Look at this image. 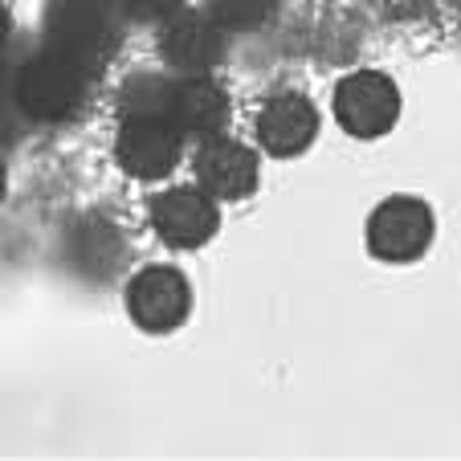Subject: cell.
I'll list each match as a JSON object with an SVG mask.
<instances>
[{"mask_svg": "<svg viewBox=\"0 0 461 461\" xmlns=\"http://www.w3.org/2000/svg\"><path fill=\"white\" fill-rule=\"evenodd\" d=\"M90 70L78 61L61 58L58 50L41 45L33 53H21V66L13 74V106L33 122H66L86 106Z\"/></svg>", "mask_w": 461, "mask_h": 461, "instance_id": "1", "label": "cell"}, {"mask_svg": "<svg viewBox=\"0 0 461 461\" xmlns=\"http://www.w3.org/2000/svg\"><path fill=\"white\" fill-rule=\"evenodd\" d=\"M45 45L95 74L122 41V13L114 0H50L41 21Z\"/></svg>", "mask_w": 461, "mask_h": 461, "instance_id": "2", "label": "cell"}, {"mask_svg": "<svg viewBox=\"0 0 461 461\" xmlns=\"http://www.w3.org/2000/svg\"><path fill=\"white\" fill-rule=\"evenodd\" d=\"M122 172L135 180H159L180 159V135L176 127L156 111H127L119 122V140H114Z\"/></svg>", "mask_w": 461, "mask_h": 461, "instance_id": "3", "label": "cell"}, {"mask_svg": "<svg viewBox=\"0 0 461 461\" xmlns=\"http://www.w3.org/2000/svg\"><path fill=\"white\" fill-rule=\"evenodd\" d=\"M159 114L176 127V135L192 140H212L221 135L229 119V98L209 74H188V78H164L159 82Z\"/></svg>", "mask_w": 461, "mask_h": 461, "instance_id": "4", "label": "cell"}, {"mask_svg": "<svg viewBox=\"0 0 461 461\" xmlns=\"http://www.w3.org/2000/svg\"><path fill=\"white\" fill-rule=\"evenodd\" d=\"M335 119L356 140H375L401 119V90L375 70H356L335 86Z\"/></svg>", "mask_w": 461, "mask_h": 461, "instance_id": "5", "label": "cell"}, {"mask_svg": "<svg viewBox=\"0 0 461 461\" xmlns=\"http://www.w3.org/2000/svg\"><path fill=\"white\" fill-rule=\"evenodd\" d=\"M159 58L172 66L176 78L209 74L225 58V29L209 13L176 9L159 21Z\"/></svg>", "mask_w": 461, "mask_h": 461, "instance_id": "6", "label": "cell"}, {"mask_svg": "<svg viewBox=\"0 0 461 461\" xmlns=\"http://www.w3.org/2000/svg\"><path fill=\"white\" fill-rule=\"evenodd\" d=\"M433 241V212L417 196H392L367 221V249L384 261H412Z\"/></svg>", "mask_w": 461, "mask_h": 461, "instance_id": "7", "label": "cell"}, {"mask_svg": "<svg viewBox=\"0 0 461 461\" xmlns=\"http://www.w3.org/2000/svg\"><path fill=\"white\" fill-rule=\"evenodd\" d=\"M188 306H192V290L184 282V274L172 270V266H148L127 286V311L143 331L156 335L176 331L188 319Z\"/></svg>", "mask_w": 461, "mask_h": 461, "instance_id": "8", "label": "cell"}, {"mask_svg": "<svg viewBox=\"0 0 461 461\" xmlns=\"http://www.w3.org/2000/svg\"><path fill=\"white\" fill-rule=\"evenodd\" d=\"M151 225L176 249H201L221 229V212L204 188H167L151 201Z\"/></svg>", "mask_w": 461, "mask_h": 461, "instance_id": "9", "label": "cell"}, {"mask_svg": "<svg viewBox=\"0 0 461 461\" xmlns=\"http://www.w3.org/2000/svg\"><path fill=\"white\" fill-rule=\"evenodd\" d=\"M192 172L196 184L209 192L212 201H241L258 188V156H253L245 143L225 140V135H212L201 140L196 156H192Z\"/></svg>", "mask_w": 461, "mask_h": 461, "instance_id": "10", "label": "cell"}, {"mask_svg": "<svg viewBox=\"0 0 461 461\" xmlns=\"http://www.w3.org/2000/svg\"><path fill=\"white\" fill-rule=\"evenodd\" d=\"M122 258H127V241H122L119 225L106 217H78L66 229V261L70 270L90 282H106L119 274Z\"/></svg>", "mask_w": 461, "mask_h": 461, "instance_id": "11", "label": "cell"}, {"mask_svg": "<svg viewBox=\"0 0 461 461\" xmlns=\"http://www.w3.org/2000/svg\"><path fill=\"white\" fill-rule=\"evenodd\" d=\"M319 131V111L303 95H274L258 114V140L270 156H298Z\"/></svg>", "mask_w": 461, "mask_h": 461, "instance_id": "12", "label": "cell"}, {"mask_svg": "<svg viewBox=\"0 0 461 461\" xmlns=\"http://www.w3.org/2000/svg\"><path fill=\"white\" fill-rule=\"evenodd\" d=\"M282 0H209V17L221 29H258L278 13Z\"/></svg>", "mask_w": 461, "mask_h": 461, "instance_id": "13", "label": "cell"}, {"mask_svg": "<svg viewBox=\"0 0 461 461\" xmlns=\"http://www.w3.org/2000/svg\"><path fill=\"white\" fill-rule=\"evenodd\" d=\"M127 21H164L167 13L180 9V0H114Z\"/></svg>", "mask_w": 461, "mask_h": 461, "instance_id": "14", "label": "cell"}, {"mask_svg": "<svg viewBox=\"0 0 461 461\" xmlns=\"http://www.w3.org/2000/svg\"><path fill=\"white\" fill-rule=\"evenodd\" d=\"M13 140H17V122H13V111H9V103H0V151L9 148Z\"/></svg>", "mask_w": 461, "mask_h": 461, "instance_id": "15", "label": "cell"}, {"mask_svg": "<svg viewBox=\"0 0 461 461\" xmlns=\"http://www.w3.org/2000/svg\"><path fill=\"white\" fill-rule=\"evenodd\" d=\"M9 33H13V21H9V9L0 5V50L9 45Z\"/></svg>", "mask_w": 461, "mask_h": 461, "instance_id": "16", "label": "cell"}, {"mask_svg": "<svg viewBox=\"0 0 461 461\" xmlns=\"http://www.w3.org/2000/svg\"><path fill=\"white\" fill-rule=\"evenodd\" d=\"M5 184L9 180H5V164H0V201H5Z\"/></svg>", "mask_w": 461, "mask_h": 461, "instance_id": "17", "label": "cell"}]
</instances>
